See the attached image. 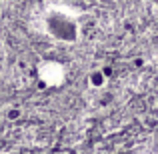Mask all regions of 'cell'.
Returning a JSON list of instances; mask_svg holds the SVG:
<instances>
[{
	"label": "cell",
	"instance_id": "obj_1",
	"mask_svg": "<svg viewBox=\"0 0 158 154\" xmlns=\"http://www.w3.org/2000/svg\"><path fill=\"white\" fill-rule=\"evenodd\" d=\"M38 76L48 86H60L66 78V68L58 60H44L38 66Z\"/></svg>",
	"mask_w": 158,
	"mask_h": 154
}]
</instances>
